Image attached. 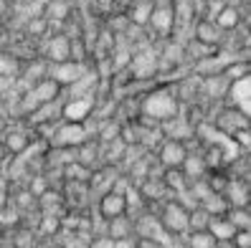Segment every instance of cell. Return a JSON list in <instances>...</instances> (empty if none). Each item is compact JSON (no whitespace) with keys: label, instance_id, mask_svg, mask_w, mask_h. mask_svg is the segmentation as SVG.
Masks as SVG:
<instances>
[{"label":"cell","instance_id":"14","mask_svg":"<svg viewBox=\"0 0 251 248\" xmlns=\"http://www.w3.org/2000/svg\"><path fill=\"white\" fill-rule=\"evenodd\" d=\"M228 79L226 74H216V76H205L201 79V96L211 99V101H226V94H228Z\"/></svg>","mask_w":251,"mask_h":248},{"label":"cell","instance_id":"21","mask_svg":"<svg viewBox=\"0 0 251 248\" xmlns=\"http://www.w3.org/2000/svg\"><path fill=\"white\" fill-rule=\"evenodd\" d=\"M31 91L36 96L38 104H46V101H56V99H61V86H58L51 76H43L41 81H36L31 86Z\"/></svg>","mask_w":251,"mask_h":248},{"label":"cell","instance_id":"34","mask_svg":"<svg viewBox=\"0 0 251 248\" xmlns=\"http://www.w3.org/2000/svg\"><path fill=\"white\" fill-rule=\"evenodd\" d=\"M89 248H117V243H114V238H109V236H97L92 243H89Z\"/></svg>","mask_w":251,"mask_h":248},{"label":"cell","instance_id":"28","mask_svg":"<svg viewBox=\"0 0 251 248\" xmlns=\"http://www.w3.org/2000/svg\"><path fill=\"white\" fill-rule=\"evenodd\" d=\"M224 215H226V221H228L236 230H251V213H249V205H246V208H228Z\"/></svg>","mask_w":251,"mask_h":248},{"label":"cell","instance_id":"31","mask_svg":"<svg viewBox=\"0 0 251 248\" xmlns=\"http://www.w3.org/2000/svg\"><path fill=\"white\" fill-rule=\"evenodd\" d=\"M46 31H49V21L43 18V16H31L28 18V23H25V33H31V36H46Z\"/></svg>","mask_w":251,"mask_h":248},{"label":"cell","instance_id":"4","mask_svg":"<svg viewBox=\"0 0 251 248\" xmlns=\"http://www.w3.org/2000/svg\"><path fill=\"white\" fill-rule=\"evenodd\" d=\"M155 152V162L162 170H175L183 165V159L188 155V142L180 139H170V137H162V142L152 150Z\"/></svg>","mask_w":251,"mask_h":248},{"label":"cell","instance_id":"15","mask_svg":"<svg viewBox=\"0 0 251 248\" xmlns=\"http://www.w3.org/2000/svg\"><path fill=\"white\" fill-rule=\"evenodd\" d=\"M241 21H244V16H241L239 5H233V3H224V5H221V8L216 10V16H213V23H216L224 33H233V31H239Z\"/></svg>","mask_w":251,"mask_h":248},{"label":"cell","instance_id":"19","mask_svg":"<svg viewBox=\"0 0 251 248\" xmlns=\"http://www.w3.org/2000/svg\"><path fill=\"white\" fill-rule=\"evenodd\" d=\"M74 159H76V162H81V165H86V167L99 165V162H101V144H99L97 139L81 142L79 147H74Z\"/></svg>","mask_w":251,"mask_h":248},{"label":"cell","instance_id":"25","mask_svg":"<svg viewBox=\"0 0 251 248\" xmlns=\"http://www.w3.org/2000/svg\"><path fill=\"white\" fill-rule=\"evenodd\" d=\"M92 172H94L92 167H86V165L76 162V159H71L69 165L61 167V175H64V180H66V182H89Z\"/></svg>","mask_w":251,"mask_h":248},{"label":"cell","instance_id":"35","mask_svg":"<svg viewBox=\"0 0 251 248\" xmlns=\"http://www.w3.org/2000/svg\"><path fill=\"white\" fill-rule=\"evenodd\" d=\"M97 3H99L101 8H112V5L117 3V0H97Z\"/></svg>","mask_w":251,"mask_h":248},{"label":"cell","instance_id":"7","mask_svg":"<svg viewBox=\"0 0 251 248\" xmlns=\"http://www.w3.org/2000/svg\"><path fill=\"white\" fill-rule=\"evenodd\" d=\"M97 112V96H76V99H61V119L64 122H86Z\"/></svg>","mask_w":251,"mask_h":248},{"label":"cell","instance_id":"37","mask_svg":"<svg viewBox=\"0 0 251 248\" xmlns=\"http://www.w3.org/2000/svg\"><path fill=\"white\" fill-rule=\"evenodd\" d=\"M46 248H66V246H58V243H49Z\"/></svg>","mask_w":251,"mask_h":248},{"label":"cell","instance_id":"9","mask_svg":"<svg viewBox=\"0 0 251 248\" xmlns=\"http://www.w3.org/2000/svg\"><path fill=\"white\" fill-rule=\"evenodd\" d=\"M145 28H150V31L160 38H170L175 33V28H178V23H175V13L170 5H155L152 13H150V21H147Z\"/></svg>","mask_w":251,"mask_h":248},{"label":"cell","instance_id":"23","mask_svg":"<svg viewBox=\"0 0 251 248\" xmlns=\"http://www.w3.org/2000/svg\"><path fill=\"white\" fill-rule=\"evenodd\" d=\"M211 233V236L218 241V243H226V241H231L233 238V233H236V228L226 221V215H211V221H208V228H205Z\"/></svg>","mask_w":251,"mask_h":248},{"label":"cell","instance_id":"36","mask_svg":"<svg viewBox=\"0 0 251 248\" xmlns=\"http://www.w3.org/2000/svg\"><path fill=\"white\" fill-rule=\"evenodd\" d=\"M0 248H18V246L13 241H3V238H0Z\"/></svg>","mask_w":251,"mask_h":248},{"label":"cell","instance_id":"5","mask_svg":"<svg viewBox=\"0 0 251 248\" xmlns=\"http://www.w3.org/2000/svg\"><path fill=\"white\" fill-rule=\"evenodd\" d=\"M211 127H213V129H218L221 135L231 137L233 132H239V129H249V114H246V112H241V109H236V107L224 104V107L218 109V114L213 116Z\"/></svg>","mask_w":251,"mask_h":248},{"label":"cell","instance_id":"18","mask_svg":"<svg viewBox=\"0 0 251 248\" xmlns=\"http://www.w3.org/2000/svg\"><path fill=\"white\" fill-rule=\"evenodd\" d=\"M104 236H109V238H114V241H122V238L135 236V218H132V213L117 215V218H112V221H107Z\"/></svg>","mask_w":251,"mask_h":248},{"label":"cell","instance_id":"1","mask_svg":"<svg viewBox=\"0 0 251 248\" xmlns=\"http://www.w3.org/2000/svg\"><path fill=\"white\" fill-rule=\"evenodd\" d=\"M137 104H140L142 119H150V122H155V124H162V122L173 119V116L183 109V107L178 104V99H175L170 84L157 86V89H150L147 94H142Z\"/></svg>","mask_w":251,"mask_h":248},{"label":"cell","instance_id":"30","mask_svg":"<svg viewBox=\"0 0 251 248\" xmlns=\"http://www.w3.org/2000/svg\"><path fill=\"white\" fill-rule=\"evenodd\" d=\"M224 74L228 81H239V79H246L249 76V61L246 58H236V61H228Z\"/></svg>","mask_w":251,"mask_h":248},{"label":"cell","instance_id":"20","mask_svg":"<svg viewBox=\"0 0 251 248\" xmlns=\"http://www.w3.org/2000/svg\"><path fill=\"white\" fill-rule=\"evenodd\" d=\"M152 0H132L129 8L125 10V16L129 21V25H137V28H145L147 21H150V13H152Z\"/></svg>","mask_w":251,"mask_h":248},{"label":"cell","instance_id":"13","mask_svg":"<svg viewBox=\"0 0 251 248\" xmlns=\"http://www.w3.org/2000/svg\"><path fill=\"white\" fill-rule=\"evenodd\" d=\"M251 89V79H239V81H231L228 84V94H226V101L224 104L228 107H236V109H241V112H251V101H249V91Z\"/></svg>","mask_w":251,"mask_h":248},{"label":"cell","instance_id":"2","mask_svg":"<svg viewBox=\"0 0 251 248\" xmlns=\"http://www.w3.org/2000/svg\"><path fill=\"white\" fill-rule=\"evenodd\" d=\"M155 205L160 210H155L157 221L162 225V230H165V236L175 238V236H183V233H188V210L180 205L178 200H162V203H155Z\"/></svg>","mask_w":251,"mask_h":248},{"label":"cell","instance_id":"32","mask_svg":"<svg viewBox=\"0 0 251 248\" xmlns=\"http://www.w3.org/2000/svg\"><path fill=\"white\" fill-rule=\"evenodd\" d=\"M58 228H61V218H56V215H51V213H43L41 225H38V230L43 233V236H53Z\"/></svg>","mask_w":251,"mask_h":248},{"label":"cell","instance_id":"8","mask_svg":"<svg viewBox=\"0 0 251 248\" xmlns=\"http://www.w3.org/2000/svg\"><path fill=\"white\" fill-rule=\"evenodd\" d=\"M43 61L46 64H61L71 58V36L66 33H53L43 41Z\"/></svg>","mask_w":251,"mask_h":248},{"label":"cell","instance_id":"22","mask_svg":"<svg viewBox=\"0 0 251 248\" xmlns=\"http://www.w3.org/2000/svg\"><path fill=\"white\" fill-rule=\"evenodd\" d=\"M43 18L49 23H64L71 16V3L69 0H43Z\"/></svg>","mask_w":251,"mask_h":248},{"label":"cell","instance_id":"24","mask_svg":"<svg viewBox=\"0 0 251 248\" xmlns=\"http://www.w3.org/2000/svg\"><path fill=\"white\" fill-rule=\"evenodd\" d=\"M183 248H218V241L211 236L208 230H193V233H183L180 236Z\"/></svg>","mask_w":251,"mask_h":248},{"label":"cell","instance_id":"27","mask_svg":"<svg viewBox=\"0 0 251 248\" xmlns=\"http://www.w3.org/2000/svg\"><path fill=\"white\" fill-rule=\"evenodd\" d=\"M21 68H23V64L16 56L8 51H0V79H18Z\"/></svg>","mask_w":251,"mask_h":248},{"label":"cell","instance_id":"3","mask_svg":"<svg viewBox=\"0 0 251 248\" xmlns=\"http://www.w3.org/2000/svg\"><path fill=\"white\" fill-rule=\"evenodd\" d=\"M127 74L135 81H147L157 76V51L152 46H142L137 51H132L129 64H127Z\"/></svg>","mask_w":251,"mask_h":248},{"label":"cell","instance_id":"33","mask_svg":"<svg viewBox=\"0 0 251 248\" xmlns=\"http://www.w3.org/2000/svg\"><path fill=\"white\" fill-rule=\"evenodd\" d=\"M233 248H251V230H236L231 238Z\"/></svg>","mask_w":251,"mask_h":248},{"label":"cell","instance_id":"17","mask_svg":"<svg viewBox=\"0 0 251 248\" xmlns=\"http://www.w3.org/2000/svg\"><path fill=\"white\" fill-rule=\"evenodd\" d=\"M224 198L228 208H246L249 205V180L241 178H228V185L224 190Z\"/></svg>","mask_w":251,"mask_h":248},{"label":"cell","instance_id":"11","mask_svg":"<svg viewBox=\"0 0 251 248\" xmlns=\"http://www.w3.org/2000/svg\"><path fill=\"white\" fill-rule=\"evenodd\" d=\"M97 210H99L101 221H112V218H117V215H125V213H129L127 195H120V193H114V190L101 193Z\"/></svg>","mask_w":251,"mask_h":248},{"label":"cell","instance_id":"26","mask_svg":"<svg viewBox=\"0 0 251 248\" xmlns=\"http://www.w3.org/2000/svg\"><path fill=\"white\" fill-rule=\"evenodd\" d=\"M28 137L23 135V132H18V129H13V132H8L5 137H3V147L8 150V155H13V157H21L25 150H28Z\"/></svg>","mask_w":251,"mask_h":248},{"label":"cell","instance_id":"16","mask_svg":"<svg viewBox=\"0 0 251 248\" xmlns=\"http://www.w3.org/2000/svg\"><path fill=\"white\" fill-rule=\"evenodd\" d=\"M180 172L185 175L188 182L203 180L205 175H208V165H205V159H203V152L188 150V155H185V159H183V165H180Z\"/></svg>","mask_w":251,"mask_h":248},{"label":"cell","instance_id":"6","mask_svg":"<svg viewBox=\"0 0 251 248\" xmlns=\"http://www.w3.org/2000/svg\"><path fill=\"white\" fill-rule=\"evenodd\" d=\"M92 139L89 135H86L84 124H76V122H58L53 135H51V147H79L81 142Z\"/></svg>","mask_w":251,"mask_h":248},{"label":"cell","instance_id":"29","mask_svg":"<svg viewBox=\"0 0 251 248\" xmlns=\"http://www.w3.org/2000/svg\"><path fill=\"white\" fill-rule=\"evenodd\" d=\"M208 221H211V213L205 210V208H193V210H188V233H193V230H205L208 228Z\"/></svg>","mask_w":251,"mask_h":248},{"label":"cell","instance_id":"10","mask_svg":"<svg viewBox=\"0 0 251 248\" xmlns=\"http://www.w3.org/2000/svg\"><path fill=\"white\" fill-rule=\"evenodd\" d=\"M86 64H79V61H61V64H49V76L58 84V86H69L76 79H81L86 74Z\"/></svg>","mask_w":251,"mask_h":248},{"label":"cell","instance_id":"12","mask_svg":"<svg viewBox=\"0 0 251 248\" xmlns=\"http://www.w3.org/2000/svg\"><path fill=\"white\" fill-rule=\"evenodd\" d=\"M228 33H224L221 28L213 23V18H201L193 28V36L190 38H196L201 43H205V46H213V48H221L224 46V41H226Z\"/></svg>","mask_w":251,"mask_h":248},{"label":"cell","instance_id":"38","mask_svg":"<svg viewBox=\"0 0 251 248\" xmlns=\"http://www.w3.org/2000/svg\"><path fill=\"white\" fill-rule=\"evenodd\" d=\"M0 3H3V5H10V3H16V0H0Z\"/></svg>","mask_w":251,"mask_h":248}]
</instances>
